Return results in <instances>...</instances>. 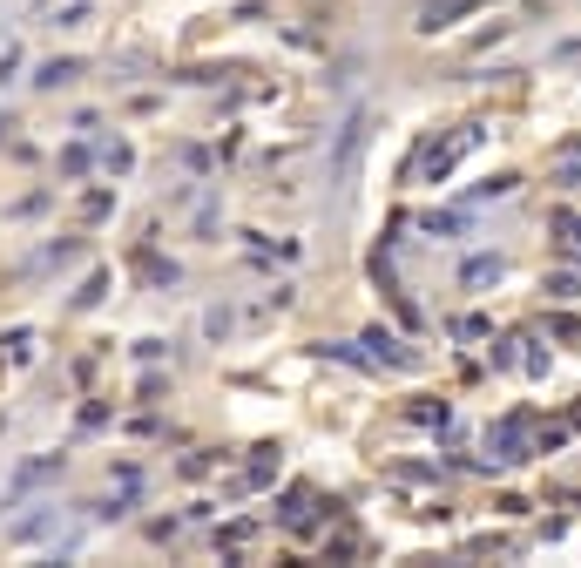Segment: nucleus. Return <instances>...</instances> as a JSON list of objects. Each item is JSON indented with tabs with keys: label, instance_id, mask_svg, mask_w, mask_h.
Masks as SVG:
<instances>
[{
	"label": "nucleus",
	"instance_id": "1",
	"mask_svg": "<svg viewBox=\"0 0 581 568\" xmlns=\"http://www.w3.org/2000/svg\"><path fill=\"white\" fill-rule=\"evenodd\" d=\"M34 82H41V88H61V82H75V61H48V68H41Z\"/></svg>",
	"mask_w": 581,
	"mask_h": 568
}]
</instances>
